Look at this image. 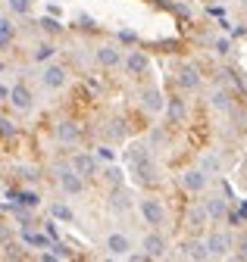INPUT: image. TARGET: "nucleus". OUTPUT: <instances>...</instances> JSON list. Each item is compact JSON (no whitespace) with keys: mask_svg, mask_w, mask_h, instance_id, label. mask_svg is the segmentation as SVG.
I'll return each instance as SVG.
<instances>
[{"mask_svg":"<svg viewBox=\"0 0 247 262\" xmlns=\"http://www.w3.org/2000/svg\"><path fill=\"white\" fill-rule=\"evenodd\" d=\"M141 215H144V222L153 225V228H160V225L166 222V209H163V203L157 200V196H144V200H141Z\"/></svg>","mask_w":247,"mask_h":262,"instance_id":"1","label":"nucleus"},{"mask_svg":"<svg viewBox=\"0 0 247 262\" xmlns=\"http://www.w3.org/2000/svg\"><path fill=\"white\" fill-rule=\"evenodd\" d=\"M59 187H63V193H69V196H78L85 190V178L72 166H66V169H59Z\"/></svg>","mask_w":247,"mask_h":262,"instance_id":"2","label":"nucleus"},{"mask_svg":"<svg viewBox=\"0 0 247 262\" xmlns=\"http://www.w3.org/2000/svg\"><path fill=\"white\" fill-rule=\"evenodd\" d=\"M207 172L203 169H188V172H184L181 175V187L184 190H188V193H203L207 190Z\"/></svg>","mask_w":247,"mask_h":262,"instance_id":"3","label":"nucleus"},{"mask_svg":"<svg viewBox=\"0 0 247 262\" xmlns=\"http://www.w3.org/2000/svg\"><path fill=\"white\" fill-rule=\"evenodd\" d=\"M141 106H144V113H150V116L163 113V106H166L163 91H160V88H147V91L141 94Z\"/></svg>","mask_w":247,"mask_h":262,"instance_id":"4","label":"nucleus"},{"mask_svg":"<svg viewBox=\"0 0 247 262\" xmlns=\"http://www.w3.org/2000/svg\"><path fill=\"white\" fill-rule=\"evenodd\" d=\"M203 244H207L210 256H229V250H232V237H229V234H222V231H213Z\"/></svg>","mask_w":247,"mask_h":262,"instance_id":"5","label":"nucleus"},{"mask_svg":"<svg viewBox=\"0 0 247 262\" xmlns=\"http://www.w3.org/2000/svg\"><path fill=\"white\" fill-rule=\"evenodd\" d=\"M178 88L181 91H197L200 88V72H197V66H181L178 75H175Z\"/></svg>","mask_w":247,"mask_h":262,"instance_id":"6","label":"nucleus"},{"mask_svg":"<svg viewBox=\"0 0 247 262\" xmlns=\"http://www.w3.org/2000/svg\"><path fill=\"white\" fill-rule=\"evenodd\" d=\"M141 247H144V256H147V259H160V256H166V237L157 234V231L147 234Z\"/></svg>","mask_w":247,"mask_h":262,"instance_id":"7","label":"nucleus"},{"mask_svg":"<svg viewBox=\"0 0 247 262\" xmlns=\"http://www.w3.org/2000/svg\"><path fill=\"white\" fill-rule=\"evenodd\" d=\"M72 169H75L81 178L97 175V156H91V153H78V156H72Z\"/></svg>","mask_w":247,"mask_h":262,"instance_id":"8","label":"nucleus"},{"mask_svg":"<svg viewBox=\"0 0 247 262\" xmlns=\"http://www.w3.org/2000/svg\"><path fill=\"white\" fill-rule=\"evenodd\" d=\"M66 69H63V66H47V69H44V75H41V81H44V88H50V91H59V88H63L66 84Z\"/></svg>","mask_w":247,"mask_h":262,"instance_id":"9","label":"nucleus"},{"mask_svg":"<svg viewBox=\"0 0 247 262\" xmlns=\"http://www.w3.org/2000/svg\"><path fill=\"white\" fill-rule=\"evenodd\" d=\"M97 62L104 66V69H116V66L122 62V50L116 44H104V47H97Z\"/></svg>","mask_w":247,"mask_h":262,"instance_id":"10","label":"nucleus"},{"mask_svg":"<svg viewBox=\"0 0 247 262\" xmlns=\"http://www.w3.org/2000/svg\"><path fill=\"white\" fill-rule=\"evenodd\" d=\"M10 103H13L16 110H32L35 97H32V91H28L25 84H13V88H10Z\"/></svg>","mask_w":247,"mask_h":262,"instance_id":"11","label":"nucleus"},{"mask_svg":"<svg viewBox=\"0 0 247 262\" xmlns=\"http://www.w3.org/2000/svg\"><path fill=\"white\" fill-rule=\"evenodd\" d=\"M126 69H129V75H144V72L150 69V59H147V53H141V50H132V53L126 56Z\"/></svg>","mask_w":247,"mask_h":262,"instance_id":"12","label":"nucleus"},{"mask_svg":"<svg viewBox=\"0 0 247 262\" xmlns=\"http://www.w3.org/2000/svg\"><path fill=\"white\" fill-rule=\"evenodd\" d=\"M78 138H81V128H78L75 122L66 119V122H59V125H56V141H59V144H75Z\"/></svg>","mask_w":247,"mask_h":262,"instance_id":"13","label":"nucleus"},{"mask_svg":"<svg viewBox=\"0 0 247 262\" xmlns=\"http://www.w3.org/2000/svg\"><path fill=\"white\" fill-rule=\"evenodd\" d=\"M107 250H110V256H129V250H132V241L126 237V234H110L107 237Z\"/></svg>","mask_w":247,"mask_h":262,"instance_id":"14","label":"nucleus"},{"mask_svg":"<svg viewBox=\"0 0 247 262\" xmlns=\"http://www.w3.org/2000/svg\"><path fill=\"white\" fill-rule=\"evenodd\" d=\"M163 110H166V116H169L172 125H178V122L184 119V113H188V110H184V100H181V97H169Z\"/></svg>","mask_w":247,"mask_h":262,"instance_id":"15","label":"nucleus"},{"mask_svg":"<svg viewBox=\"0 0 247 262\" xmlns=\"http://www.w3.org/2000/svg\"><path fill=\"white\" fill-rule=\"evenodd\" d=\"M181 256L184 259H210V250H207V244H200V241H188L181 247Z\"/></svg>","mask_w":247,"mask_h":262,"instance_id":"16","label":"nucleus"},{"mask_svg":"<svg viewBox=\"0 0 247 262\" xmlns=\"http://www.w3.org/2000/svg\"><path fill=\"white\" fill-rule=\"evenodd\" d=\"M203 209H207V219H225V212H229V206H225V200L222 196H213V200H207L203 203Z\"/></svg>","mask_w":247,"mask_h":262,"instance_id":"17","label":"nucleus"},{"mask_svg":"<svg viewBox=\"0 0 247 262\" xmlns=\"http://www.w3.org/2000/svg\"><path fill=\"white\" fill-rule=\"evenodd\" d=\"M22 241L28 244V247H47V237L41 234V231H32V228H28V225H22Z\"/></svg>","mask_w":247,"mask_h":262,"instance_id":"18","label":"nucleus"},{"mask_svg":"<svg viewBox=\"0 0 247 262\" xmlns=\"http://www.w3.org/2000/svg\"><path fill=\"white\" fill-rule=\"evenodd\" d=\"M210 106L213 110H232V94L229 91H213V97H210Z\"/></svg>","mask_w":247,"mask_h":262,"instance_id":"19","label":"nucleus"},{"mask_svg":"<svg viewBox=\"0 0 247 262\" xmlns=\"http://www.w3.org/2000/svg\"><path fill=\"white\" fill-rule=\"evenodd\" d=\"M188 225H191V231H200V228L207 225V209H203V206H194V209L188 212Z\"/></svg>","mask_w":247,"mask_h":262,"instance_id":"20","label":"nucleus"},{"mask_svg":"<svg viewBox=\"0 0 247 262\" xmlns=\"http://www.w3.org/2000/svg\"><path fill=\"white\" fill-rule=\"evenodd\" d=\"M53 53H56V47H53L50 41H44V44H38V47H35V53H32V59H35V62H47V59H50Z\"/></svg>","mask_w":247,"mask_h":262,"instance_id":"21","label":"nucleus"},{"mask_svg":"<svg viewBox=\"0 0 247 262\" xmlns=\"http://www.w3.org/2000/svg\"><path fill=\"white\" fill-rule=\"evenodd\" d=\"M219 166H222V159L216 156V153H207V156L200 159V169H203L207 175H213V172H219Z\"/></svg>","mask_w":247,"mask_h":262,"instance_id":"22","label":"nucleus"},{"mask_svg":"<svg viewBox=\"0 0 247 262\" xmlns=\"http://www.w3.org/2000/svg\"><path fill=\"white\" fill-rule=\"evenodd\" d=\"M10 4V10L16 13V16H25V13H32V0H7Z\"/></svg>","mask_w":247,"mask_h":262,"instance_id":"23","label":"nucleus"},{"mask_svg":"<svg viewBox=\"0 0 247 262\" xmlns=\"http://www.w3.org/2000/svg\"><path fill=\"white\" fill-rule=\"evenodd\" d=\"M53 219H63V222H72V219H75V212H72V209H69L66 203H56V206H53Z\"/></svg>","mask_w":247,"mask_h":262,"instance_id":"24","label":"nucleus"},{"mask_svg":"<svg viewBox=\"0 0 247 262\" xmlns=\"http://www.w3.org/2000/svg\"><path fill=\"white\" fill-rule=\"evenodd\" d=\"M10 38H13V25H10V19H0V47L10 44Z\"/></svg>","mask_w":247,"mask_h":262,"instance_id":"25","label":"nucleus"},{"mask_svg":"<svg viewBox=\"0 0 247 262\" xmlns=\"http://www.w3.org/2000/svg\"><path fill=\"white\" fill-rule=\"evenodd\" d=\"M41 28L47 31V35H59V31H63V25H59L56 19H41Z\"/></svg>","mask_w":247,"mask_h":262,"instance_id":"26","label":"nucleus"},{"mask_svg":"<svg viewBox=\"0 0 247 262\" xmlns=\"http://www.w3.org/2000/svg\"><path fill=\"white\" fill-rule=\"evenodd\" d=\"M107 138H110V141H122V122H110Z\"/></svg>","mask_w":247,"mask_h":262,"instance_id":"27","label":"nucleus"},{"mask_svg":"<svg viewBox=\"0 0 247 262\" xmlns=\"http://www.w3.org/2000/svg\"><path fill=\"white\" fill-rule=\"evenodd\" d=\"M104 175H107V181H110V184H116V187H119V181H122V172H119L116 166H110Z\"/></svg>","mask_w":247,"mask_h":262,"instance_id":"28","label":"nucleus"},{"mask_svg":"<svg viewBox=\"0 0 247 262\" xmlns=\"http://www.w3.org/2000/svg\"><path fill=\"white\" fill-rule=\"evenodd\" d=\"M0 135H7V138H10V135H16V125H13L10 119H0Z\"/></svg>","mask_w":247,"mask_h":262,"instance_id":"29","label":"nucleus"},{"mask_svg":"<svg viewBox=\"0 0 247 262\" xmlns=\"http://www.w3.org/2000/svg\"><path fill=\"white\" fill-rule=\"evenodd\" d=\"M113 156H116V153H113V150H110L107 144H104V147H97V159H107V162H110Z\"/></svg>","mask_w":247,"mask_h":262,"instance_id":"30","label":"nucleus"},{"mask_svg":"<svg viewBox=\"0 0 247 262\" xmlns=\"http://www.w3.org/2000/svg\"><path fill=\"white\" fill-rule=\"evenodd\" d=\"M229 50H232V44H229L225 38H219V41H216V53H222V56H225Z\"/></svg>","mask_w":247,"mask_h":262,"instance_id":"31","label":"nucleus"},{"mask_svg":"<svg viewBox=\"0 0 247 262\" xmlns=\"http://www.w3.org/2000/svg\"><path fill=\"white\" fill-rule=\"evenodd\" d=\"M238 259H247V234L238 241Z\"/></svg>","mask_w":247,"mask_h":262,"instance_id":"32","label":"nucleus"}]
</instances>
